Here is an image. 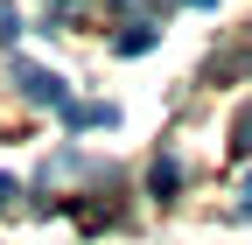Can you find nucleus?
I'll return each mask as SVG.
<instances>
[{
  "instance_id": "f257e3e1",
  "label": "nucleus",
  "mask_w": 252,
  "mask_h": 245,
  "mask_svg": "<svg viewBox=\"0 0 252 245\" xmlns=\"http://www.w3.org/2000/svg\"><path fill=\"white\" fill-rule=\"evenodd\" d=\"M14 84H21L28 105H56V112L70 105V84H63L56 70H42V63H14Z\"/></svg>"
},
{
  "instance_id": "f03ea898",
  "label": "nucleus",
  "mask_w": 252,
  "mask_h": 245,
  "mask_svg": "<svg viewBox=\"0 0 252 245\" xmlns=\"http://www.w3.org/2000/svg\"><path fill=\"white\" fill-rule=\"evenodd\" d=\"M63 126L84 133V126H119V112L112 105H63Z\"/></svg>"
},
{
  "instance_id": "7ed1b4c3",
  "label": "nucleus",
  "mask_w": 252,
  "mask_h": 245,
  "mask_svg": "<svg viewBox=\"0 0 252 245\" xmlns=\"http://www.w3.org/2000/svg\"><path fill=\"white\" fill-rule=\"evenodd\" d=\"M154 42H161V28H154V21H133V28H126V35L112 42V49H119V56H147Z\"/></svg>"
},
{
  "instance_id": "20e7f679",
  "label": "nucleus",
  "mask_w": 252,
  "mask_h": 245,
  "mask_svg": "<svg viewBox=\"0 0 252 245\" xmlns=\"http://www.w3.org/2000/svg\"><path fill=\"white\" fill-rule=\"evenodd\" d=\"M231 154H252V105L231 119Z\"/></svg>"
},
{
  "instance_id": "39448f33",
  "label": "nucleus",
  "mask_w": 252,
  "mask_h": 245,
  "mask_svg": "<svg viewBox=\"0 0 252 245\" xmlns=\"http://www.w3.org/2000/svg\"><path fill=\"white\" fill-rule=\"evenodd\" d=\"M175 182H182V168H175V161H154V196H168Z\"/></svg>"
},
{
  "instance_id": "423d86ee",
  "label": "nucleus",
  "mask_w": 252,
  "mask_h": 245,
  "mask_svg": "<svg viewBox=\"0 0 252 245\" xmlns=\"http://www.w3.org/2000/svg\"><path fill=\"white\" fill-rule=\"evenodd\" d=\"M21 35V14H14V0H0V42H14Z\"/></svg>"
},
{
  "instance_id": "0eeeda50",
  "label": "nucleus",
  "mask_w": 252,
  "mask_h": 245,
  "mask_svg": "<svg viewBox=\"0 0 252 245\" xmlns=\"http://www.w3.org/2000/svg\"><path fill=\"white\" fill-rule=\"evenodd\" d=\"M231 217H252V175L238 182V203H231Z\"/></svg>"
},
{
  "instance_id": "6e6552de",
  "label": "nucleus",
  "mask_w": 252,
  "mask_h": 245,
  "mask_svg": "<svg viewBox=\"0 0 252 245\" xmlns=\"http://www.w3.org/2000/svg\"><path fill=\"white\" fill-rule=\"evenodd\" d=\"M14 196H21V189H14V175H0V210H7Z\"/></svg>"
},
{
  "instance_id": "1a4fd4ad",
  "label": "nucleus",
  "mask_w": 252,
  "mask_h": 245,
  "mask_svg": "<svg viewBox=\"0 0 252 245\" xmlns=\"http://www.w3.org/2000/svg\"><path fill=\"white\" fill-rule=\"evenodd\" d=\"M189 7H217V0H189Z\"/></svg>"
}]
</instances>
